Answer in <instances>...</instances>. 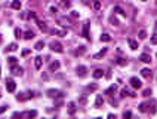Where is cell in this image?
<instances>
[{
    "label": "cell",
    "mask_w": 157,
    "mask_h": 119,
    "mask_svg": "<svg viewBox=\"0 0 157 119\" xmlns=\"http://www.w3.org/2000/svg\"><path fill=\"white\" fill-rule=\"evenodd\" d=\"M15 89H17V84H15V80L13 79H6V91L8 92H15Z\"/></svg>",
    "instance_id": "1"
},
{
    "label": "cell",
    "mask_w": 157,
    "mask_h": 119,
    "mask_svg": "<svg viewBox=\"0 0 157 119\" xmlns=\"http://www.w3.org/2000/svg\"><path fill=\"white\" fill-rule=\"evenodd\" d=\"M49 48H51V51L53 52H58V54H61V52H64V48H62V45L59 42H51V45H49Z\"/></svg>",
    "instance_id": "2"
},
{
    "label": "cell",
    "mask_w": 157,
    "mask_h": 119,
    "mask_svg": "<svg viewBox=\"0 0 157 119\" xmlns=\"http://www.w3.org/2000/svg\"><path fill=\"white\" fill-rule=\"evenodd\" d=\"M129 84H131V86L132 88H135V89H139L141 86H142V82H141L138 77H131Z\"/></svg>",
    "instance_id": "3"
},
{
    "label": "cell",
    "mask_w": 157,
    "mask_h": 119,
    "mask_svg": "<svg viewBox=\"0 0 157 119\" xmlns=\"http://www.w3.org/2000/svg\"><path fill=\"white\" fill-rule=\"evenodd\" d=\"M46 95L51 97V98H56V97H62V92L58 91V89H48V91H46Z\"/></svg>",
    "instance_id": "4"
},
{
    "label": "cell",
    "mask_w": 157,
    "mask_h": 119,
    "mask_svg": "<svg viewBox=\"0 0 157 119\" xmlns=\"http://www.w3.org/2000/svg\"><path fill=\"white\" fill-rule=\"evenodd\" d=\"M76 73H77V76L85 77V76L87 75V68L85 67V66H78V67L76 68Z\"/></svg>",
    "instance_id": "5"
},
{
    "label": "cell",
    "mask_w": 157,
    "mask_h": 119,
    "mask_svg": "<svg viewBox=\"0 0 157 119\" xmlns=\"http://www.w3.org/2000/svg\"><path fill=\"white\" fill-rule=\"evenodd\" d=\"M30 97H33V92H28V95L24 92H21V94H18L17 95V100L18 101H25V100H28Z\"/></svg>",
    "instance_id": "6"
},
{
    "label": "cell",
    "mask_w": 157,
    "mask_h": 119,
    "mask_svg": "<svg viewBox=\"0 0 157 119\" xmlns=\"http://www.w3.org/2000/svg\"><path fill=\"white\" fill-rule=\"evenodd\" d=\"M22 72H24V70L19 67V66H15V64L12 66V75H13V76H22Z\"/></svg>",
    "instance_id": "7"
},
{
    "label": "cell",
    "mask_w": 157,
    "mask_h": 119,
    "mask_svg": "<svg viewBox=\"0 0 157 119\" xmlns=\"http://www.w3.org/2000/svg\"><path fill=\"white\" fill-rule=\"evenodd\" d=\"M139 60L142 61V63L148 64V63H151V55L147 54V52H144V54H141V55H139Z\"/></svg>",
    "instance_id": "8"
},
{
    "label": "cell",
    "mask_w": 157,
    "mask_h": 119,
    "mask_svg": "<svg viewBox=\"0 0 157 119\" xmlns=\"http://www.w3.org/2000/svg\"><path fill=\"white\" fill-rule=\"evenodd\" d=\"M19 116H27V118H36L37 116V112L36 110H28L24 113H19Z\"/></svg>",
    "instance_id": "9"
},
{
    "label": "cell",
    "mask_w": 157,
    "mask_h": 119,
    "mask_svg": "<svg viewBox=\"0 0 157 119\" xmlns=\"http://www.w3.org/2000/svg\"><path fill=\"white\" fill-rule=\"evenodd\" d=\"M83 37L85 39H90V36H89V22H85V26H83Z\"/></svg>",
    "instance_id": "10"
},
{
    "label": "cell",
    "mask_w": 157,
    "mask_h": 119,
    "mask_svg": "<svg viewBox=\"0 0 157 119\" xmlns=\"http://www.w3.org/2000/svg\"><path fill=\"white\" fill-rule=\"evenodd\" d=\"M59 61H53V63H51L49 64V72H56L58 68H59Z\"/></svg>",
    "instance_id": "11"
},
{
    "label": "cell",
    "mask_w": 157,
    "mask_h": 119,
    "mask_svg": "<svg viewBox=\"0 0 157 119\" xmlns=\"http://www.w3.org/2000/svg\"><path fill=\"white\" fill-rule=\"evenodd\" d=\"M107 51H108L107 48H102V49L98 52V54H95V55H93V60H99V58H102L105 54H107Z\"/></svg>",
    "instance_id": "12"
},
{
    "label": "cell",
    "mask_w": 157,
    "mask_h": 119,
    "mask_svg": "<svg viewBox=\"0 0 157 119\" xmlns=\"http://www.w3.org/2000/svg\"><path fill=\"white\" fill-rule=\"evenodd\" d=\"M128 43H129V46H131L132 51H136V49H138V42H136V40H133V39H128Z\"/></svg>",
    "instance_id": "13"
},
{
    "label": "cell",
    "mask_w": 157,
    "mask_h": 119,
    "mask_svg": "<svg viewBox=\"0 0 157 119\" xmlns=\"http://www.w3.org/2000/svg\"><path fill=\"white\" fill-rule=\"evenodd\" d=\"M92 76L95 77V79H101V77L104 76V72H102V70H101V68H96L95 72H93V73H92Z\"/></svg>",
    "instance_id": "14"
},
{
    "label": "cell",
    "mask_w": 157,
    "mask_h": 119,
    "mask_svg": "<svg viewBox=\"0 0 157 119\" xmlns=\"http://www.w3.org/2000/svg\"><path fill=\"white\" fill-rule=\"evenodd\" d=\"M34 31L33 30H28V31H25V34H24V39L25 40H31V39H34Z\"/></svg>",
    "instance_id": "15"
},
{
    "label": "cell",
    "mask_w": 157,
    "mask_h": 119,
    "mask_svg": "<svg viewBox=\"0 0 157 119\" xmlns=\"http://www.w3.org/2000/svg\"><path fill=\"white\" fill-rule=\"evenodd\" d=\"M42 64H43V58H42V57H36V58H34V66H36V68L39 70V68L42 67Z\"/></svg>",
    "instance_id": "16"
},
{
    "label": "cell",
    "mask_w": 157,
    "mask_h": 119,
    "mask_svg": "<svg viewBox=\"0 0 157 119\" xmlns=\"http://www.w3.org/2000/svg\"><path fill=\"white\" fill-rule=\"evenodd\" d=\"M76 110H77V107H76V103H68V113L70 115H74L76 113Z\"/></svg>",
    "instance_id": "17"
},
{
    "label": "cell",
    "mask_w": 157,
    "mask_h": 119,
    "mask_svg": "<svg viewBox=\"0 0 157 119\" xmlns=\"http://www.w3.org/2000/svg\"><path fill=\"white\" fill-rule=\"evenodd\" d=\"M104 104V98L102 95H96V100H95V107H101Z\"/></svg>",
    "instance_id": "18"
},
{
    "label": "cell",
    "mask_w": 157,
    "mask_h": 119,
    "mask_svg": "<svg viewBox=\"0 0 157 119\" xmlns=\"http://www.w3.org/2000/svg\"><path fill=\"white\" fill-rule=\"evenodd\" d=\"M52 33H53V34H56V36H59V37H64V36H67V31H65V30H58V28H55Z\"/></svg>",
    "instance_id": "19"
},
{
    "label": "cell",
    "mask_w": 157,
    "mask_h": 119,
    "mask_svg": "<svg viewBox=\"0 0 157 119\" xmlns=\"http://www.w3.org/2000/svg\"><path fill=\"white\" fill-rule=\"evenodd\" d=\"M86 52V46H78V49L74 51V55H83Z\"/></svg>",
    "instance_id": "20"
},
{
    "label": "cell",
    "mask_w": 157,
    "mask_h": 119,
    "mask_svg": "<svg viewBox=\"0 0 157 119\" xmlns=\"http://www.w3.org/2000/svg\"><path fill=\"white\" fill-rule=\"evenodd\" d=\"M43 48H44V42H43V40H39V42L34 45V49H37V51H42Z\"/></svg>",
    "instance_id": "21"
},
{
    "label": "cell",
    "mask_w": 157,
    "mask_h": 119,
    "mask_svg": "<svg viewBox=\"0 0 157 119\" xmlns=\"http://www.w3.org/2000/svg\"><path fill=\"white\" fill-rule=\"evenodd\" d=\"M10 6H12V9H17V10H19V9H21V2H19V0H13Z\"/></svg>",
    "instance_id": "22"
},
{
    "label": "cell",
    "mask_w": 157,
    "mask_h": 119,
    "mask_svg": "<svg viewBox=\"0 0 157 119\" xmlns=\"http://www.w3.org/2000/svg\"><path fill=\"white\" fill-rule=\"evenodd\" d=\"M114 12H117V14H120L122 17H126V12H124V10H123V9L120 8V6H114Z\"/></svg>",
    "instance_id": "23"
},
{
    "label": "cell",
    "mask_w": 157,
    "mask_h": 119,
    "mask_svg": "<svg viewBox=\"0 0 157 119\" xmlns=\"http://www.w3.org/2000/svg\"><path fill=\"white\" fill-rule=\"evenodd\" d=\"M110 40H111V36H110V34L104 33L101 36V42H110Z\"/></svg>",
    "instance_id": "24"
},
{
    "label": "cell",
    "mask_w": 157,
    "mask_h": 119,
    "mask_svg": "<svg viewBox=\"0 0 157 119\" xmlns=\"http://www.w3.org/2000/svg\"><path fill=\"white\" fill-rule=\"evenodd\" d=\"M141 75L144 77H150L151 76V72H150L148 68H142V70H141Z\"/></svg>",
    "instance_id": "25"
},
{
    "label": "cell",
    "mask_w": 157,
    "mask_h": 119,
    "mask_svg": "<svg viewBox=\"0 0 157 119\" xmlns=\"http://www.w3.org/2000/svg\"><path fill=\"white\" fill-rule=\"evenodd\" d=\"M114 91H116V85H111L110 86V88H108V89H105V95H110V94H113Z\"/></svg>",
    "instance_id": "26"
},
{
    "label": "cell",
    "mask_w": 157,
    "mask_h": 119,
    "mask_svg": "<svg viewBox=\"0 0 157 119\" xmlns=\"http://www.w3.org/2000/svg\"><path fill=\"white\" fill-rule=\"evenodd\" d=\"M96 89H98V85H95V84H93V85H87L86 86V91H90V92H93V91H96Z\"/></svg>",
    "instance_id": "27"
},
{
    "label": "cell",
    "mask_w": 157,
    "mask_h": 119,
    "mask_svg": "<svg viewBox=\"0 0 157 119\" xmlns=\"http://www.w3.org/2000/svg\"><path fill=\"white\" fill-rule=\"evenodd\" d=\"M17 49H18L17 43H10V45H9V48H8V51H10V52H15Z\"/></svg>",
    "instance_id": "28"
},
{
    "label": "cell",
    "mask_w": 157,
    "mask_h": 119,
    "mask_svg": "<svg viewBox=\"0 0 157 119\" xmlns=\"http://www.w3.org/2000/svg\"><path fill=\"white\" fill-rule=\"evenodd\" d=\"M148 106H150L148 103H141L139 104V110L141 112H147V107H148Z\"/></svg>",
    "instance_id": "29"
},
{
    "label": "cell",
    "mask_w": 157,
    "mask_h": 119,
    "mask_svg": "<svg viewBox=\"0 0 157 119\" xmlns=\"http://www.w3.org/2000/svg\"><path fill=\"white\" fill-rule=\"evenodd\" d=\"M37 24H39V27H40V30H42V31H48V26H46L44 22H42V21H39Z\"/></svg>",
    "instance_id": "30"
},
{
    "label": "cell",
    "mask_w": 157,
    "mask_h": 119,
    "mask_svg": "<svg viewBox=\"0 0 157 119\" xmlns=\"http://www.w3.org/2000/svg\"><path fill=\"white\" fill-rule=\"evenodd\" d=\"M93 9H95V10H99V9H101V0H95V2H93Z\"/></svg>",
    "instance_id": "31"
},
{
    "label": "cell",
    "mask_w": 157,
    "mask_h": 119,
    "mask_svg": "<svg viewBox=\"0 0 157 119\" xmlns=\"http://www.w3.org/2000/svg\"><path fill=\"white\" fill-rule=\"evenodd\" d=\"M116 63H117L119 66H126V64H128V61H126V60H123V58H117V60H116Z\"/></svg>",
    "instance_id": "32"
},
{
    "label": "cell",
    "mask_w": 157,
    "mask_h": 119,
    "mask_svg": "<svg viewBox=\"0 0 157 119\" xmlns=\"http://www.w3.org/2000/svg\"><path fill=\"white\" fill-rule=\"evenodd\" d=\"M148 95H151V89L147 88V89H144V91H142V97H148Z\"/></svg>",
    "instance_id": "33"
},
{
    "label": "cell",
    "mask_w": 157,
    "mask_h": 119,
    "mask_svg": "<svg viewBox=\"0 0 157 119\" xmlns=\"http://www.w3.org/2000/svg\"><path fill=\"white\" fill-rule=\"evenodd\" d=\"M22 36V31H21V28H15V37L17 39H19Z\"/></svg>",
    "instance_id": "34"
},
{
    "label": "cell",
    "mask_w": 157,
    "mask_h": 119,
    "mask_svg": "<svg viewBox=\"0 0 157 119\" xmlns=\"http://www.w3.org/2000/svg\"><path fill=\"white\" fill-rule=\"evenodd\" d=\"M145 37H147V31H145V30H141V31H139V39L144 40Z\"/></svg>",
    "instance_id": "35"
},
{
    "label": "cell",
    "mask_w": 157,
    "mask_h": 119,
    "mask_svg": "<svg viewBox=\"0 0 157 119\" xmlns=\"http://www.w3.org/2000/svg\"><path fill=\"white\" fill-rule=\"evenodd\" d=\"M8 60H9V63L13 66V64H17V60H18V58H17V57H9Z\"/></svg>",
    "instance_id": "36"
},
{
    "label": "cell",
    "mask_w": 157,
    "mask_h": 119,
    "mask_svg": "<svg viewBox=\"0 0 157 119\" xmlns=\"http://www.w3.org/2000/svg\"><path fill=\"white\" fill-rule=\"evenodd\" d=\"M151 43H153V45H157V34H153V36H151Z\"/></svg>",
    "instance_id": "37"
},
{
    "label": "cell",
    "mask_w": 157,
    "mask_h": 119,
    "mask_svg": "<svg viewBox=\"0 0 157 119\" xmlns=\"http://www.w3.org/2000/svg\"><path fill=\"white\" fill-rule=\"evenodd\" d=\"M6 110H8V106H5V104H3V106H0V115H2V113H5Z\"/></svg>",
    "instance_id": "38"
},
{
    "label": "cell",
    "mask_w": 157,
    "mask_h": 119,
    "mask_svg": "<svg viewBox=\"0 0 157 119\" xmlns=\"http://www.w3.org/2000/svg\"><path fill=\"white\" fill-rule=\"evenodd\" d=\"M59 2H61L65 8H68V6H70V2H67V0H59Z\"/></svg>",
    "instance_id": "39"
},
{
    "label": "cell",
    "mask_w": 157,
    "mask_h": 119,
    "mask_svg": "<svg viewBox=\"0 0 157 119\" xmlns=\"http://www.w3.org/2000/svg\"><path fill=\"white\" fill-rule=\"evenodd\" d=\"M131 116H132L131 112H124V113H123V118H131Z\"/></svg>",
    "instance_id": "40"
},
{
    "label": "cell",
    "mask_w": 157,
    "mask_h": 119,
    "mask_svg": "<svg viewBox=\"0 0 157 119\" xmlns=\"http://www.w3.org/2000/svg\"><path fill=\"white\" fill-rule=\"evenodd\" d=\"M28 54H30V49H24V51H22V57H27Z\"/></svg>",
    "instance_id": "41"
},
{
    "label": "cell",
    "mask_w": 157,
    "mask_h": 119,
    "mask_svg": "<svg viewBox=\"0 0 157 119\" xmlns=\"http://www.w3.org/2000/svg\"><path fill=\"white\" fill-rule=\"evenodd\" d=\"M78 103H82V104H85V103H86V97H82V98L78 100Z\"/></svg>",
    "instance_id": "42"
},
{
    "label": "cell",
    "mask_w": 157,
    "mask_h": 119,
    "mask_svg": "<svg viewBox=\"0 0 157 119\" xmlns=\"http://www.w3.org/2000/svg\"><path fill=\"white\" fill-rule=\"evenodd\" d=\"M71 15H73L74 18H77V17H78V12H76V10H73V12H71Z\"/></svg>",
    "instance_id": "43"
},
{
    "label": "cell",
    "mask_w": 157,
    "mask_h": 119,
    "mask_svg": "<svg viewBox=\"0 0 157 119\" xmlns=\"http://www.w3.org/2000/svg\"><path fill=\"white\" fill-rule=\"evenodd\" d=\"M111 22H113L114 26H119V22H117V19H114V18H111Z\"/></svg>",
    "instance_id": "44"
},
{
    "label": "cell",
    "mask_w": 157,
    "mask_h": 119,
    "mask_svg": "<svg viewBox=\"0 0 157 119\" xmlns=\"http://www.w3.org/2000/svg\"><path fill=\"white\" fill-rule=\"evenodd\" d=\"M51 12H52V14H55V12H56V8H53V6H52V8H51Z\"/></svg>",
    "instance_id": "45"
},
{
    "label": "cell",
    "mask_w": 157,
    "mask_h": 119,
    "mask_svg": "<svg viewBox=\"0 0 157 119\" xmlns=\"http://www.w3.org/2000/svg\"><path fill=\"white\" fill-rule=\"evenodd\" d=\"M0 43H2V34H0Z\"/></svg>",
    "instance_id": "46"
},
{
    "label": "cell",
    "mask_w": 157,
    "mask_h": 119,
    "mask_svg": "<svg viewBox=\"0 0 157 119\" xmlns=\"http://www.w3.org/2000/svg\"><path fill=\"white\" fill-rule=\"evenodd\" d=\"M142 2H145V0H142Z\"/></svg>",
    "instance_id": "47"
}]
</instances>
